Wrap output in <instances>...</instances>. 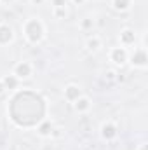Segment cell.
Here are the masks:
<instances>
[{"label":"cell","mask_w":148,"mask_h":150,"mask_svg":"<svg viewBox=\"0 0 148 150\" xmlns=\"http://www.w3.org/2000/svg\"><path fill=\"white\" fill-rule=\"evenodd\" d=\"M25 33H26V37L30 38L32 42H38L42 38V33H44V28H42L40 21H37V19L28 21L26 26H25Z\"/></svg>","instance_id":"1"},{"label":"cell","mask_w":148,"mask_h":150,"mask_svg":"<svg viewBox=\"0 0 148 150\" xmlns=\"http://www.w3.org/2000/svg\"><path fill=\"white\" fill-rule=\"evenodd\" d=\"M32 74V65L30 63H19V65H16V68H14V77L16 79H26V77H30Z\"/></svg>","instance_id":"2"},{"label":"cell","mask_w":148,"mask_h":150,"mask_svg":"<svg viewBox=\"0 0 148 150\" xmlns=\"http://www.w3.org/2000/svg\"><path fill=\"white\" fill-rule=\"evenodd\" d=\"M111 61L117 63V65L125 63V61H127V52H125V49H122V47L113 49V51H111Z\"/></svg>","instance_id":"3"},{"label":"cell","mask_w":148,"mask_h":150,"mask_svg":"<svg viewBox=\"0 0 148 150\" xmlns=\"http://www.w3.org/2000/svg\"><path fill=\"white\" fill-rule=\"evenodd\" d=\"M12 38V28L9 25H0V44H7Z\"/></svg>","instance_id":"4"},{"label":"cell","mask_w":148,"mask_h":150,"mask_svg":"<svg viewBox=\"0 0 148 150\" xmlns=\"http://www.w3.org/2000/svg\"><path fill=\"white\" fill-rule=\"evenodd\" d=\"M65 98H66L68 101H75V100H78V98H80V91H78V87H77V86H68V87L65 89Z\"/></svg>","instance_id":"5"},{"label":"cell","mask_w":148,"mask_h":150,"mask_svg":"<svg viewBox=\"0 0 148 150\" xmlns=\"http://www.w3.org/2000/svg\"><path fill=\"white\" fill-rule=\"evenodd\" d=\"M89 105H91V101H89L87 98H78V100H75V108H77L78 112H85V110L89 108Z\"/></svg>","instance_id":"6"},{"label":"cell","mask_w":148,"mask_h":150,"mask_svg":"<svg viewBox=\"0 0 148 150\" xmlns=\"http://www.w3.org/2000/svg\"><path fill=\"white\" fill-rule=\"evenodd\" d=\"M101 131H103V136H105L106 140H111V138L117 134V129H115L111 124H105V126L101 127Z\"/></svg>","instance_id":"7"},{"label":"cell","mask_w":148,"mask_h":150,"mask_svg":"<svg viewBox=\"0 0 148 150\" xmlns=\"http://www.w3.org/2000/svg\"><path fill=\"white\" fill-rule=\"evenodd\" d=\"M132 63L138 65V67H145L147 63V56H145V51H138L136 56H132Z\"/></svg>","instance_id":"8"},{"label":"cell","mask_w":148,"mask_h":150,"mask_svg":"<svg viewBox=\"0 0 148 150\" xmlns=\"http://www.w3.org/2000/svg\"><path fill=\"white\" fill-rule=\"evenodd\" d=\"M120 42H122V44H132V42H134V32L124 30V32L120 33Z\"/></svg>","instance_id":"9"},{"label":"cell","mask_w":148,"mask_h":150,"mask_svg":"<svg viewBox=\"0 0 148 150\" xmlns=\"http://www.w3.org/2000/svg\"><path fill=\"white\" fill-rule=\"evenodd\" d=\"M2 82H4V86H5V89H12V87H16V84H18V79H16L14 75H9V77H5Z\"/></svg>","instance_id":"10"},{"label":"cell","mask_w":148,"mask_h":150,"mask_svg":"<svg viewBox=\"0 0 148 150\" xmlns=\"http://www.w3.org/2000/svg\"><path fill=\"white\" fill-rule=\"evenodd\" d=\"M99 44H101V42H99V38L98 37L89 38V40H87V49H89V51H96V49L99 47Z\"/></svg>","instance_id":"11"},{"label":"cell","mask_w":148,"mask_h":150,"mask_svg":"<svg viewBox=\"0 0 148 150\" xmlns=\"http://www.w3.org/2000/svg\"><path fill=\"white\" fill-rule=\"evenodd\" d=\"M113 7L118 11H124L129 7V0H113Z\"/></svg>","instance_id":"12"},{"label":"cell","mask_w":148,"mask_h":150,"mask_svg":"<svg viewBox=\"0 0 148 150\" xmlns=\"http://www.w3.org/2000/svg\"><path fill=\"white\" fill-rule=\"evenodd\" d=\"M49 129H51V124H49V122H45V126H44V127H40V134H44V136L51 134V131H49Z\"/></svg>","instance_id":"13"},{"label":"cell","mask_w":148,"mask_h":150,"mask_svg":"<svg viewBox=\"0 0 148 150\" xmlns=\"http://www.w3.org/2000/svg\"><path fill=\"white\" fill-rule=\"evenodd\" d=\"M52 4H54L56 7H65V4H66V0H52Z\"/></svg>","instance_id":"14"},{"label":"cell","mask_w":148,"mask_h":150,"mask_svg":"<svg viewBox=\"0 0 148 150\" xmlns=\"http://www.w3.org/2000/svg\"><path fill=\"white\" fill-rule=\"evenodd\" d=\"M4 91H5V86H4V82H2V80H0V94H2V93H4Z\"/></svg>","instance_id":"15"},{"label":"cell","mask_w":148,"mask_h":150,"mask_svg":"<svg viewBox=\"0 0 148 150\" xmlns=\"http://www.w3.org/2000/svg\"><path fill=\"white\" fill-rule=\"evenodd\" d=\"M75 4H82V2H84V0H73Z\"/></svg>","instance_id":"16"},{"label":"cell","mask_w":148,"mask_h":150,"mask_svg":"<svg viewBox=\"0 0 148 150\" xmlns=\"http://www.w3.org/2000/svg\"><path fill=\"white\" fill-rule=\"evenodd\" d=\"M141 150H145V145H143V147H141Z\"/></svg>","instance_id":"17"},{"label":"cell","mask_w":148,"mask_h":150,"mask_svg":"<svg viewBox=\"0 0 148 150\" xmlns=\"http://www.w3.org/2000/svg\"><path fill=\"white\" fill-rule=\"evenodd\" d=\"M5 2H11V0H5Z\"/></svg>","instance_id":"18"}]
</instances>
